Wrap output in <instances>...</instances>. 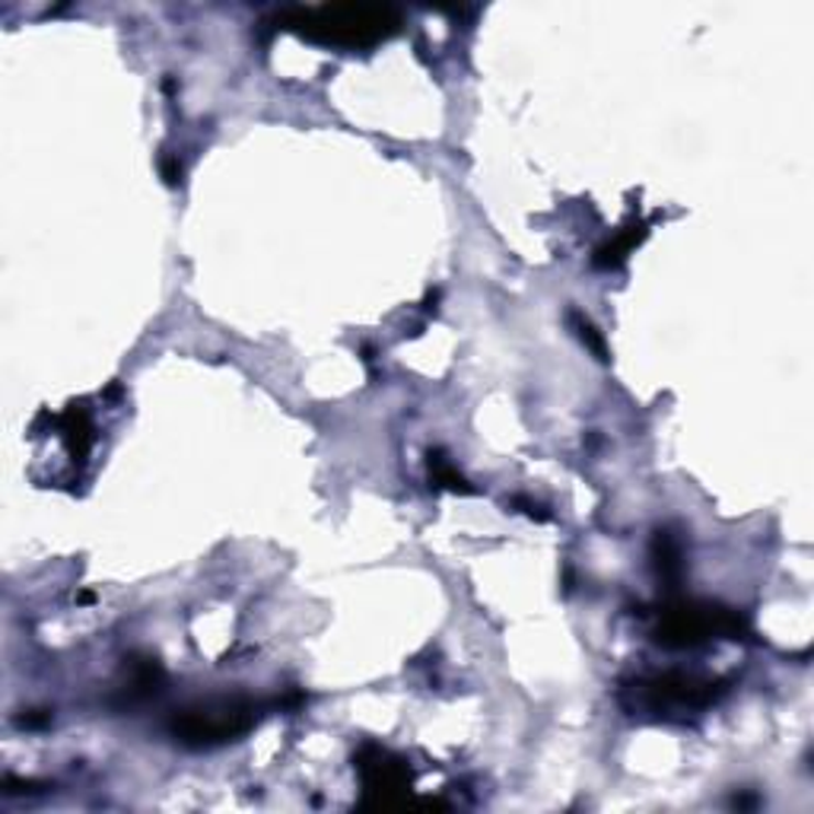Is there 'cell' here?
Here are the masks:
<instances>
[{
	"instance_id": "obj_6",
	"label": "cell",
	"mask_w": 814,
	"mask_h": 814,
	"mask_svg": "<svg viewBox=\"0 0 814 814\" xmlns=\"http://www.w3.org/2000/svg\"><path fill=\"white\" fill-rule=\"evenodd\" d=\"M646 233H649V227H646L642 220H630L620 233L610 235L608 242H602V245L595 249L592 264H595L598 271H617L620 264L627 262V255L646 239Z\"/></svg>"
},
{
	"instance_id": "obj_8",
	"label": "cell",
	"mask_w": 814,
	"mask_h": 814,
	"mask_svg": "<svg viewBox=\"0 0 814 814\" xmlns=\"http://www.w3.org/2000/svg\"><path fill=\"white\" fill-rule=\"evenodd\" d=\"M652 566L671 585L684 576V541L671 528H659L652 538Z\"/></svg>"
},
{
	"instance_id": "obj_3",
	"label": "cell",
	"mask_w": 814,
	"mask_h": 814,
	"mask_svg": "<svg viewBox=\"0 0 814 814\" xmlns=\"http://www.w3.org/2000/svg\"><path fill=\"white\" fill-rule=\"evenodd\" d=\"M745 634L748 620L738 610L697 598H678L662 605L652 640L666 649H697L710 640H745Z\"/></svg>"
},
{
	"instance_id": "obj_4",
	"label": "cell",
	"mask_w": 814,
	"mask_h": 814,
	"mask_svg": "<svg viewBox=\"0 0 814 814\" xmlns=\"http://www.w3.org/2000/svg\"><path fill=\"white\" fill-rule=\"evenodd\" d=\"M262 706L249 697H210L173 716V735L188 748H213L242 738L258 726Z\"/></svg>"
},
{
	"instance_id": "obj_5",
	"label": "cell",
	"mask_w": 814,
	"mask_h": 814,
	"mask_svg": "<svg viewBox=\"0 0 814 814\" xmlns=\"http://www.w3.org/2000/svg\"><path fill=\"white\" fill-rule=\"evenodd\" d=\"M353 767H356L360 783L366 789V805H378V809L395 805L410 789V770H407L405 760L378 748V745L360 748V755L353 757Z\"/></svg>"
},
{
	"instance_id": "obj_11",
	"label": "cell",
	"mask_w": 814,
	"mask_h": 814,
	"mask_svg": "<svg viewBox=\"0 0 814 814\" xmlns=\"http://www.w3.org/2000/svg\"><path fill=\"white\" fill-rule=\"evenodd\" d=\"M570 321H573V328H576V334H580V341L585 344V348L592 350L602 363H608V344H605V338H602V331L592 324V321L585 319V316H580V312H573L570 316Z\"/></svg>"
},
{
	"instance_id": "obj_7",
	"label": "cell",
	"mask_w": 814,
	"mask_h": 814,
	"mask_svg": "<svg viewBox=\"0 0 814 814\" xmlns=\"http://www.w3.org/2000/svg\"><path fill=\"white\" fill-rule=\"evenodd\" d=\"M58 430L67 452L74 459H87L92 442H96V427H92V417H89L87 405H70L58 417Z\"/></svg>"
},
{
	"instance_id": "obj_12",
	"label": "cell",
	"mask_w": 814,
	"mask_h": 814,
	"mask_svg": "<svg viewBox=\"0 0 814 814\" xmlns=\"http://www.w3.org/2000/svg\"><path fill=\"white\" fill-rule=\"evenodd\" d=\"M160 169H163V178H166V185H178V182H182V163H178L175 156H163Z\"/></svg>"
},
{
	"instance_id": "obj_2",
	"label": "cell",
	"mask_w": 814,
	"mask_h": 814,
	"mask_svg": "<svg viewBox=\"0 0 814 814\" xmlns=\"http://www.w3.org/2000/svg\"><path fill=\"white\" fill-rule=\"evenodd\" d=\"M728 694L726 681L719 678H700L688 671H662L634 678L620 688V703L630 716L649 719H684L710 710L713 703Z\"/></svg>"
},
{
	"instance_id": "obj_10",
	"label": "cell",
	"mask_w": 814,
	"mask_h": 814,
	"mask_svg": "<svg viewBox=\"0 0 814 814\" xmlns=\"http://www.w3.org/2000/svg\"><path fill=\"white\" fill-rule=\"evenodd\" d=\"M430 477H433L437 487H446L452 494H474V487L468 484L455 468L449 465V459L442 452H430Z\"/></svg>"
},
{
	"instance_id": "obj_9",
	"label": "cell",
	"mask_w": 814,
	"mask_h": 814,
	"mask_svg": "<svg viewBox=\"0 0 814 814\" xmlns=\"http://www.w3.org/2000/svg\"><path fill=\"white\" fill-rule=\"evenodd\" d=\"M128 671H131V681H128L131 697L138 700L153 697V694H160L163 684H166V671H163V666H160L156 659H150V656H144V659H131Z\"/></svg>"
},
{
	"instance_id": "obj_1",
	"label": "cell",
	"mask_w": 814,
	"mask_h": 814,
	"mask_svg": "<svg viewBox=\"0 0 814 814\" xmlns=\"http://www.w3.org/2000/svg\"><path fill=\"white\" fill-rule=\"evenodd\" d=\"M405 16L382 3H324V7H290L277 13V26L290 30L316 45L331 48H373L398 35Z\"/></svg>"
}]
</instances>
